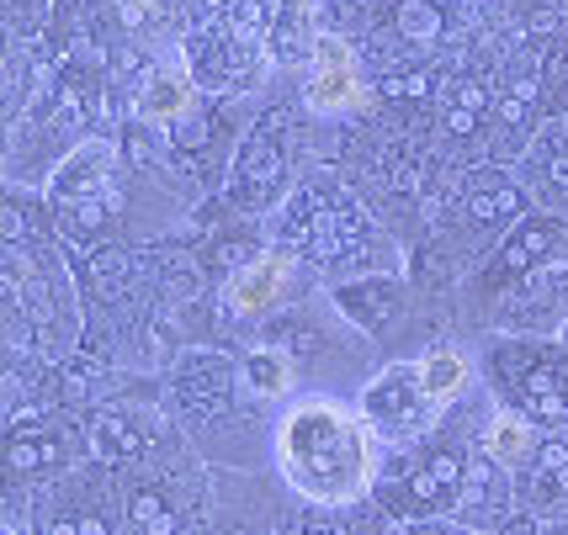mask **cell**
<instances>
[{
	"mask_svg": "<svg viewBox=\"0 0 568 535\" xmlns=\"http://www.w3.org/2000/svg\"><path fill=\"white\" fill-rule=\"evenodd\" d=\"M473 207H478V218H499V213H510V207H516V192H495V202H489V196H478Z\"/></svg>",
	"mask_w": 568,
	"mask_h": 535,
	"instance_id": "obj_16",
	"label": "cell"
},
{
	"mask_svg": "<svg viewBox=\"0 0 568 535\" xmlns=\"http://www.w3.org/2000/svg\"><path fill=\"white\" fill-rule=\"evenodd\" d=\"M484 445L495 451L499 462H520V456L531 451V424H526L516 409H499V414L489 419V435H484Z\"/></svg>",
	"mask_w": 568,
	"mask_h": 535,
	"instance_id": "obj_8",
	"label": "cell"
},
{
	"mask_svg": "<svg viewBox=\"0 0 568 535\" xmlns=\"http://www.w3.org/2000/svg\"><path fill=\"white\" fill-rule=\"evenodd\" d=\"M112 186V160H106V148L91 144L80 148L70 165L59 171V181H53V192H59V202H70V207H85V202H101V192Z\"/></svg>",
	"mask_w": 568,
	"mask_h": 535,
	"instance_id": "obj_4",
	"label": "cell"
},
{
	"mask_svg": "<svg viewBox=\"0 0 568 535\" xmlns=\"http://www.w3.org/2000/svg\"><path fill=\"white\" fill-rule=\"evenodd\" d=\"M425 414H430V398L420 392L415 371H409V377L398 371V377H388V382H377V388L367 392V419H372V424H383L388 435L415 430Z\"/></svg>",
	"mask_w": 568,
	"mask_h": 535,
	"instance_id": "obj_3",
	"label": "cell"
},
{
	"mask_svg": "<svg viewBox=\"0 0 568 535\" xmlns=\"http://www.w3.org/2000/svg\"><path fill=\"white\" fill-rule=\"evenodd\" d=\"M272 53L282 64H297V59H314V43H320V32L308 27V0H282L272 6Z\"/></svg>",
	"mask_w": 568,
	"mask_h": 535,
	"instance_id": "obj_5",
	"label": "cell"
},
{
	"mask_svg": "<svg viewBox=\"0 0 568 535\" xmlns=\"http://www.w3.org/2000/svg\"><path fill=\"white\" fill-rule=\"evenodd\" d=\"M287 276H293V260H287V255H261L255 266H245L229 281V313H240V318L266 313L276 297L287 292Z\"/></svg>",
	"mask_w": 568,
	"mask_h": 535,
	"instance_id": "obj_2",
	"label": "cell"
},
{
	"mask_svg": "<svg viewBox=\"0 0 568 535\" xmlns=\"http://www.w3.org/2000/svg\"><path fill=\"white\" fill-rule=\"evenodd\" d=\"M415 382H420V392L430 403H452L463 392V382H468V361L457 350H436V356H425L415 366Z\"/></svg>",
	"mask_w": 568,
	"mask_h": 535,
	"instance_id": "obj_6",
	"label": "cell"
},
{
	"mask_svg": "<svg viewBox=\"0 0 568 535\" xmlns=\"http://www.w3.org/2000/svg\"><path fill=\"white\" fill-rule=\"evenodd\" d=\"M362 101V85L351 70H320L308 80V106L314 112H351Z\"/></svg>",
	"mask_w": 568,
	"mask_h": 535,
	"instance_id": "obj_7",
	"label": "cell"
},
{
	"mask_svg": "<svg viewBox=\"0 0 568 535\" xmlns=\"http://www.w3.org/2000/svg\"><path fill=\"white\" fill-rule=\"evenodd\" d=\"M463 106L478 112V106H484V85H463Z\"/></svg>",
	"mask_w": 568,
	"mask_h": 535,
	"instance_id": "obj_20",
	"label": "cell"
},
{
	"mask_svg": "<svg viewBox=\"0 0 568 535\" xmlns=\"http://www.w3.org/2000/svg\"><path fill=\"white\" fill-rule=\"evenodd\" d=\"M314 64H320V70H351L346 38H335V32H320V43H314Z\"/></svg>",
	"mask_w": 568,
	"mask_h": 535,
	"instance_id": "obj_13",
	"label": "cell"
},
{
	"mask_svg": "<svg viewBox=\"0 0 568 535\" xmlns=\"http://www.w3.org/2000/svg\"><path fill=\"white\" fill-rule=\"evenodd\" d=\"M106 440H112V445H123V456H133V451H139V435L128 430L123 419H106V424L97 430V445H106Z\"/></svg>",
	"mask_w": 568,
	"mask_h": 535,
	"instance_id": "obj_15",
	"label": "cell"
},
{
	"mask_svg": "<svg viewBox=\"0 0 568 535\" xmlns=\"http://www.w3.org/2000/svg\"><path fill=\"white\" fill-rule=\"evenodd\" d=\"M133 514H139V525H149V535H171V514L160 510L154 493H144V498L133 504Z\"/></svg>",
	"mask_w": 568,
	"mask_h": 535,
	"instance_id": "obj_14",
	"label": "cell"
},
{
	"mask_svg": "<svg viewBox=\"0 0 568 535\" xmlns=\"http://www.w3.org/2000/svg\"><path fill=\"white\" fill-rule=\"evenodd\" d=\"M53 535H80V531L74 525H53Z\"/></svg>",
	"mask_w": 568,
	"mask_h": 535,
	"instance_id": "obj_22",
	"label": "cell"
},
{
	"mask_svg": "<svg viewBox=\"0 0 568 535\" xmlns=\"http://www.w3.org/2000/svg\"><path fill=\"white\" fill-rule=\"evenodd\" d=\"M436 27H442L436 6H425V0H404V6H398V32H409V38H430Z\"/></svg>",
	"mask_w": 568,
	"mask_h": 535,
	"instance_id": "obj_11",
	"label": "cell"
},
{
	"mask_svg": "<svg viewBox=\"0 0 568 535\" xmlns=\"http://www.w3.org/2000/svg\"><path fill=\"white\" fill-rule=\"evenodd\" d=\"M276 466L314 504H351L372 483V430L335 398H303L276 424Z\"/></svg>",
	"mask_w": 568,
	"mask_h": 535,
	"instance_id": "obj_1",
	"label": "cell"
},
{
	"mask_svg": "<svg viewBox=\"0 0 568 535\" xmlns=\"http://www.w3.org/2000/svg\"><path fill=\"white\" fill-rule=\"evenodd\" d=\"M446 122H452V133H473V112H468V106H457Z\"/></svg>",
	"mask_w": 568,
	"mask_h": 535,
	"instance_id": "obj_19",
	"label": "cell"
},
{
	"mask_svg": "<svg viewBox=\"0 0 568 535\" xmlns=\"http://www.w3.org/2000/svg\"><path fill=\"white\" fill-rule=\"evenodd\" d=\"M175 138H181V144H202V138H207V127H202L197 117H186V122H175Z\"/></svg>",
	"mask_w": 568,
	"mask_h": 535,
	"instance_id": "obj_17",
	"label": "cell"
},
{
	"mask_svg": "<svg viewBox=\"0 0 568 535\" xmlns=\"http://www.w3.org/2000/svg\"><path fill=\"white\" fill-rule=\"evenodd\" d=\"M531 409H537V419H564L568 414L564 398L552 392V377H547V371H537V377H531Z\"/></svg>",
	"mask_w": 568,
	"mask_h": 535,
	"instance_id": "obj_12",
	"label": "cell"
},
{
	"mask_svg": "<svg viewBox=\"0 0 568 535\" xmlns=\"http://www.w3.org/2000/svg\"><path fill=\"white\" fill-rule=\"evenodd\" d=\"M80 535H106V525L101 519H80Z\"/></svg>",
	"mask_w": 568,
	"mask_h": 535,
	"instance_id": "obj_21",
	"label": "cell"
},
{
	"mask_svg": "<svg viewBox=\"0 0 568 535\" xmlns=\"http://www.w3.org/2000/svg\"><path fill=\"white\" fill-rule=\"evenodd\" d=\"M186 112V80H175V74H160V80H149L144 91V117L154 122H171Z\"/></svg>",
	"mask_w": 568,
	"mask_h": 535,
	"instance_id": "obj_10",
	"label": "cell"
},
{
	"mask_svg": "<svg viewBox=\"0 0 568 535\" xmlns=\"http://www.w3.org/2000/svg\"><path fill=\"white\" fill-rule=\"evenodd\" d=\"M245 382L255 398H276V392H287V382H293V366H287V356H276V350H255L245 361Z\"/></svg>",
	"mask_w": 568,
	"mask_h": 535,
	"instance_id": "obj_9",
	"label": "cell"
},
{
	"mask_svg": "<svg viewBox=\"0 0 568 535\" xmlns=\"http://www.w3.org/2000/svg\"><path fill=\"white\" fill-rule=\"evenodd\" d=\"M38 451H43V445H17V451H11V462H17V466H38Z\"/></svg>",
	"mask_w": 568,
	"mask_h": 535,
	"instance_id": "obj_18",
	"label": "cell"
}]
</instances>
